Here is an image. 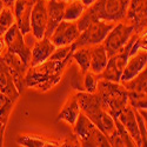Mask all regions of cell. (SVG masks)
<instances>
[{
    "mask_svg": "<svg viewBox=\"0 0 147 147\" xmlns=\"http://www.w3.org/2000/svg\"><path fill=\"white\" fill-rule=\"evenodd\" d=\"M71 60H50L28 67L25 73V86L39 92H47L60 82Z\"/></svg>",
    "mask_w": 147,
    "mask_h": 147,
    "instance_id": "1",
    "label": "cell"
},
{
    "mask_svg": "<svg viewBox=\"0 0 147 147\" xmlns=\"http://www.w3.org/2000/svg\"><path fill=\"white\" fill-rule=\"evenodd\" d=\"M129 0H95L86 7L82 16L77 20L79 31H84L90 24L104 20L111 22L122 21L126 17Z\"/></svg>",
    "mask_w": 147,
    "mask_h": 147,
    "instance_id": "2",
    "label": "cell"
},
{
    "mask_svg": "<svg viewBox=\"0 0 147 147\" xmlns=\"http://www.w3.org/2000/svg\"><path fill=\"white\" fill-rule=\"evenodd\" d=\"M81 113L86 115L105 136H109L115 128L114 119L102 107L100 99L95 93L78 91L76 93Z\"/></svg>",
    "mask_w": 147,
    "mask_h": 147,
    "instance_id": "3",
    "label": "cell"
},
{
    "mask_svg": "<svg viewBox=\"0 0 147 147\" xmlns=\"http://www.w3.org/2000/svg\"><path fill=\"white\" fill-rule=\"evenodd\" d=\"M94 93L99 96L102 107L112 118H117L128 105V92L120 82L99 79Z\"/></svg>",
    "mask_w": 147,
    "mask_h": 147,
    "instance_id": "4",
    "label": "cell"
},
{
    "mask_svg": "<svg viewBox=\"0 0 147 147\" xmlns=\"http://www.w3.org/2000/svg\"><path fill=\"white\" fill-rule=\"evenodd\" d=\"M73 133L78 138L80 146H86V147L111 146L107 137L81 112L79 113L74 125H73Z\"/></svg>",
    "mask_w": 147,
    "mask_h": 147,
    "instance_id": "5",
    "label": "cell"
},
{
    "mask_svg": "<svg viewBox=\"0 0 147 147\" xmlns=\"http://www.w3.org/2000/svg\"><path fill=\"white\" fill-rule=\"evenodd\" d=\"M133 32H134V26L129 22L119 21V24H115L102 41V45L107 52L108 58L121 52V50L124 48V46L131 38Z\"/></svg>",
    "mask_w": 147,
    "mask_h": 147,
    "instance_id": "6",
    "label": "cell"
},
{
    "mask_svg": "<svg viewBox=\"0 0 147 147\" xmlns=\"http://www.w3.org/2000/svg\"><path fill=\"white\" fill-rule=\"evenodd\" d=\"M117 22H111V21H104V20H98L85 28L84 31L80 32L78 39L73 42L76 48L82 47V46H93L98 44H102L104 39L108 32L113 28V26Z\"/></svg>",
    "mask_w": 147,
    "mask_h": 147,
    "instance_id": "7",
    "label": "cell"
},
{
    "mask_svg": "<svg viewBox=\"0 0 147 147\" xmlns=\"http://www.w3.org/2000/svg\"><path fill=\"white\" fill-rule=\"evenodd\" d=\"M3 36L6 44V50L17 54L24 61V64L28 66L31 60V48L26 45L24 34L18 28L17 24L14 22Z\"/></svg>",
    "mask_w": 147,
    "mask_h": 147,
    "instance_id": "8",
    "label": "cell"
},
{
    "mask_svg": "<svg viewBox=\"0 0 147 147\" xmlns=\"http://www.w3.org/2000/svg\"><path fill=\"white\" fill-rule=\"evenodd\" d=\"M0 59L4 61V64L7 66L9 73L13 77V81L16 84V87L19 91V93H22L25 86V73L28 68L27 65L24 64V61L14 53H12L7 50L4 51V53L0 55Z\"/></svg>",
    "mask_w": 147,
    "mask_h": 147,
    "instance_id": "9",
    "label": "cell"
},
{
    "mask_svg": "<svg viewBox=\"0 0 147 147\" xmlns=\"http://www.w3.org/2000/svg\"><path fill=\"white\" fill-rule=\"evenodd\" d=\"M80 34L77 21L61 20L55 27L54 32L50 36V40L55 45V47L67 46L74 42Z\"/></svg>",
    "mask_w": 147,
    "mask_h": 147,
    "instance_id": "10",
    "label": "cell"
},
{
    "mask_svg": "<svg viewBox=\"0 0 147 147\" xmlns=\"http://www.w3.org/2000/svg\"><path fill=\"white\" fill-rule=\"evenodd\" d=\"M36 0H16L12 11L18 28L22 34L31 32V12Z\"/></svg>",
    "mask_w": 147,
    "mask_h": 147,
    "instance_id": "11",
    "label": "cell"
},
{
    "mask_svg": "<svg viewBox=\"0 0 147 147\" xmlns=\"http://www.w3.org/2000/svg\"><path fill=\"white\" fill-rule=\"evenodd\" d=\"M125 19L134 26V32L146 31V0H129Z\"/></svg>",
    "mask_w": 147,
    "mask_h": 147,
    "instance_id": "12",
    "label": "cell"
},
{
    "mask_svg": "<svg viewBox=\"0 0 147 147\" xmlns=\"http://www.w3.org/2000/svg\"><path fill=\"white\" fill-rule=\"evenodd\" d=\"M31 32L36 39L45 36L47 25V7L46 0H36L31 12Z\"/></svg>",
    "mask_w": 147,
    "mask_h": 147,
    "instance_id": "13",
    "label": "cell"
},
{
    "mask_svg": "<svg viewBox=\"0 0 147 147\" xmlns=\"http://www.w3.org/2000/svg\"><path fill=\"white\" fill-rule=\"evenodd\" d=\"M127 54L124 52H120L118 54H114L108 58V61L102 69L100 74H98L99 79L108 80V81H114V82H120V78L122 74V71L127 63Z\"/></svg>",
    "mask_w": 147,
    "mask_h": 147,
    "instance_id": "14",
    "label": "cell"
},
{
    "mask_svg": "<svg viewBox=\"0 0 147 147\" xmlns=\"http://www.w3.org/2000/svg\"><path fill=\"white\" fill-rule=\"evenodd\" d=\"M66 1L63 0H46L47 7V25L45 31V36L50 38L54 32L55 27L59 25V22L64 19Z\"/></svg>",
    "mask_w": 147,
    "mask_h": 147,
    "instance_id": "15",
    "label": "cell"
},
{
    "mask_svg": "<svg viewBox=\"0 0 147 147\" xmlns=\"http://www.w3.org/2000/svg\"><path fill=\"white\" fill-rule=\"evenodd\" d=\"M117 118L121 122V125L125 127V129L128 132V134L131 136V138L133 139V141L136 142V146H139V147L142 146L140 131H139V127H138L136 114H134V108L131 105H127L120 112V114Z\"/></svg>",
    "mask_w": 147,
    "mask_h": 147,
    "instance_id": "16",
    "label": "cell"
},
{
    "mask_svg": "<svg viewBox=\"0 0 147 147\" xmlns=\"http://www.w3.org/2000/svg\"><path fill=\"white\" fill-rule=\"evenodd\" d=\"M55 48H57L55 45L50 40V38L44 36L41 39H36V41L34 42L31 50V60H30L28 67L36 66L46 61Z\"/></svg>",
    "mask_w": 147,
    "mask_h": 147,
    "instance_id": "17",
    "label": "cell"
},
{
    "mask_svg": "<svg viewBox=\"0 0 147 147\" xmlns=\"http://www.w3.org/2000/svg\"><path fill=\"white\" fill-rule=\"evenodd\" d=\"M147 64V52L146 50H139L137 53L128 57L127 63L122 71L120 81H126L136 77L144 68H146Z\"/></svg>",
    "mask_w": 147,
    "mask_h": 147,
    "instance_id": "18",
    "label": "cell"
},
{
    "mask_svg": "<svg viewBox=\"0 0 147 147\" xmlns=\"http://www.w3.org/2000/svg\"><path fill=\"white\" fill-rule=\"evenodd\" d=\"M0 92L8 95L16 101L18 100V98L20 95L13 81V77H12L7 66L4 64V61L1 59H0Z\"/></svg>",
    "mask_w": 147,
    "mask_h": 147,
    "instance_id": "19",
    "label": "cell"
},
{
    "mask_svg": "<svg viewBox=\"0 0 147 147\" xmlns=\"http://www.w3.org/2000/svg\"><path fill=\"white\" fill-rule=\"evenodd\" d=\"M80 112L81 111H80V107H79L77 96L74 93L68 98L67 101L65 102V105L63 106L61 111L58 114L57 121H65L67 124H69L71 126H73Z\"/></svg>",
    "mask_w": 147,
    "mask_h": 147,
    "instance_id": "20",
    "label": "cell"
},
{
    "mask_svg": "<svg viewBox=\"0 0 147 147\" xmlns=\"http://www.w3.org/2000/svg\"><path fill=\"white\" fill-rule=\"evenodd\" d=\"M108 61V55L102 44L91 46V66L90 71L94 74H100Z\"/></svg>",
    "mask_w": 147,
    "mask_h": 147,
    "instance_id": "21",
    "label": "cell"
},
{
    "mask_svg": "<svg viewBox=\"0 0 147 147\" xmlns=\"http://www.w3.org/2000/svg\"><path fill=\"white\" fill-rule=\"evenodd\" d=\"M120 84L124 86L127 92H136V93H144L146 94L147 87V69L144 68L136 77H133L129 80L120 81Z\"/></svg>",
    "mask_w": 147,
    "mask_h": 147,
    "instance_id": "22",
    "label": "cell"
},
{
    "mask_svg": "<svg viewBox=\"0 0 147 147\" xmlns=\"http://www.w3.org/2000/svg\"><path fill=\"white\" fill-rule=\"evenodd\" d=\"M72 60H74L80 67L81 74L88 72L91 66V46H82L76 48L72 54Z\"/></svg>",
    "mask_w": 147,
    "mask_h": 147,
    "instance_id": "23",
    "label": "cell"
},
{
    "mask_svg": "<svg viewBox=\"0 0 147 147\" xmlns=\"http://www.w3.org/2000/svg\"><path fill=\"white\" fill-rule=\"evenodd\" d=\"M85 9H86V6H85L80 0H72V1H68V3H66V6H65L63 20L77 21L82 16Z\"/></svg>",
    "mask_w": 147,
    "mask_h": 147,
    "instance_id": "24",
    "label": "cell"
},
{
    "mask_svg": "<svg viewBox=\"0 0 147 147\" xmlns=\"http://www.w3.org/2000/svg\"><path fill=\"white\" fill-rule=\"evenodd\" d=\"M16 142L25 147H46V146H59V141H47L38 137L31 136H19Z\"/></svg>",
    "mask_w": 147,
    "mask_h": 147,
    "instance_id": "25",
    "label": "cell"
},
{
    "mask_svg": "<svg viewBox=\"0 0 147 147\" xmlns=\"http://www.w3.org/2000/svg\"><path fill=\"white\" fill-rule=\"evenodd\" d=\"M16 100L9 98L8 95L0 92V121L4 125H7L9 115L13 111Z\"/></svg>",
    "mask_w": 147,
    "mask_h": 147,
    "instance_id": "26",
    "label": "cell"
},
{
    "mask_svg": "<svg viewBox=\"0 0 147 147\" xmlns=\"http://www.w3.org/2000/svg\"><path fill=\"white\" fill-rule=\"evenodd\" d=\"M16 22L13 11L9 7H5L0 13V36H3L6 31Z\"/></svg>",
    "mask_w": 147,
    "mask_h": 147,
    "instance_id": "27",
    "label": "cell"
},
{
    "mask_svg": "<svg viewBox=\"0 0 147 147\" xmlns=\"http://www.w3.org/2000/svg\"><path fill=\"white\" fill-rule=\"evenodd\" d=\"M98 81H99V78H98V74H94L93 72L88 71L84 74V79H82V91L88 92V93H94L98 86Z\"/></svg>",
    "mask_w": 147,
    "mask_h": 147,
    "instance_id": "28",
    "label": "cell"
},
{
    "mask_svg": "<svg viewBox=\"0 0 147 147\" xmlns=\"http://www.w3.org/2000/svg\"><path fill=\"white\" fill-rule=\"evenodd\" d=\"M128 105L137 109H146V94L128 92Z\"/></svg>",
    "mask_w": 147,
    "mask_h": 147,
    "instance_id": "29",
    "label": "cell"
},
{
    "mask_svg": "<svg viewBox=\"0 0 147 147\" xmlns=\"http://www.w3.org/2000/svg\"><path fill=\"white\" fill-rule=\"evenodd\" d=\"M114 119V125H115V129L118 131V133L121 136V138L124 139L125 141V145L127 147H133V146H136V142L133 141V139L131 138V136L128 134V132L125 129V127L121 125V122L118 120V118H113Z\"/></svg>",
    "mask_w": 147,
    "mask_h": 147,
    "instance_id": "30",
    "label": "cell"
},
{
    "mask_svg": "<svg viewBox=\"0 0 147 147\" xmlns=\"http://www.w3.org/2000/svg\"><path fill=\"white\" fill-rule=\"evenodd\" d=\"M107 139H108V142L111 146H115V147H126L125 145V141L124 139L121 138V136L118 133V131L114 128V131L109 134V136H107Z\"/></svg>",
    "mask_w": 147,
    "mask_h": 147,
    "instance_id": "31",
    "label": "cell"
},
{
    "mask_svg": "<svg viewBox=\"0 0 147 147\" xmlns=\"http://www.w3.org/2000/svg\"><path fill=\"white\" fill-rule=\"evenodd\" d=\"M59 146H80V142L78 140V138L74 136V133L73 134H69L68 137H66L63 141H59Z\"/></svg>",
    "mask_w": 147,
    "mask_h": 147,
    "instance_id": "32",
    "label": "cell"
},
{
    "mask_svg": "<svg viewBox=\"0 0 147 147\" xmlns=\"http://www.w3.org/2000/svg\"><path fill=\"white\" fill-rule=\"evenodd\" d=\"M5 128L6 125H4L1 121H0V146L4 145V134H5Z\"/></svg>",
    "mask_w": 147,
    "mask_h": 147,
    "instance_id": "33",
    "label": "cell"
},
{
    "mask_svg": "<svg viewBox=\"0 0 147 147\" xmlns=\"http://www.w3.org/2000/svg\"><path fill=\"white\" fill-rule=\"evenodd\" d=\"M5 50H6V44L4 40V36H0V55L4 53Z\"/></svg>",
    "mask_w": 147,
    "mask_h": 147,
    "instance_id": "34",
    "label": "cell"
},
{
    "mask_svg": "<svg viewBox=\"0 0 147 147\" xmlns=\"http://www.w3.org/2000/svg\"><path fill=\"white\" fill-rule=\"evenodd\" d=\"M14 1H16V0H3L5 7H9V8H12V6H13Z\"/></svg>",
    "mask_w": 147,
    "mask_h": 147,
    "instance_id": "35",
    "label": "cell"
},
{
    "mask_svg": "<svg viewBox=\"0 0 147 147\" xmlns=\"http://www.w3.org/2000/svg\"><path fill=\"white\" fill-rule=\"evenodd\" d=\"M80 1H81L85 6H86V7H88L90 5H92V4L95 1V0H80Z\"/></svg>",
    "mask_w": 147,
    "mask_h": 147,
    "instance_id": "36",
    "label": "cell"
},
{
    "mask_svg": "<svg viewBox=\"0 0 147 147\" xmlns=\"http://www.w3.org/2000/svg\"><path fill=\"white\" fill-rule=\"evenodd\" d=\"M5 8V5H4V3H3V0H0V13H1V11Z\"/></svg>",
    "mask_w": 147,
    "mask_h": 147,
    "instance_id": "37",
    "label": "cell"
},
{
    "mask_svg": "<svg viewBox=\"0 0 147 147\" xmlns=\"http://www.w3.org/2000/svg\"><path fill=\"white\" fill-rule=\"evenodd\" d=\"M63 1H66V3H68V1H72V0H63Z\"/></svg>",
    "mask_w": 147,
    "mask_h": 147,
    "instance_id": "38",
    "label": "cell"
}]
</instances>
